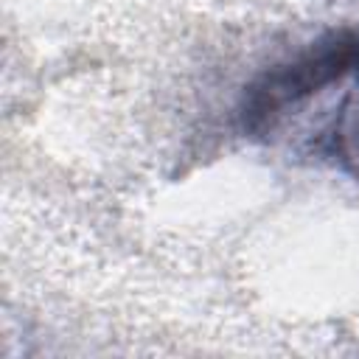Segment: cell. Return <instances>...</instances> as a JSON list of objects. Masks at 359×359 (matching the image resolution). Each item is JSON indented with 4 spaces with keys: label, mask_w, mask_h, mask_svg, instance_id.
Instances as JSON below:
<instances>
[{
    "label": "cell",
    "mask_w": 359,
    "mask_h": 359,
    "mask_svg": "<svg viewBox=\"0 0 359 359\" xmlns=\"http://www.w3.org/2000/svg\"><path fill=\"white\" fill-rule=\"evenodd\" d=\"M233 118L252 143H278L294 129L303 157L359 180V25L325 31L258 70Z\"/></svg>",
    "instance_id": "6da1fadb"
}]
</instances>
